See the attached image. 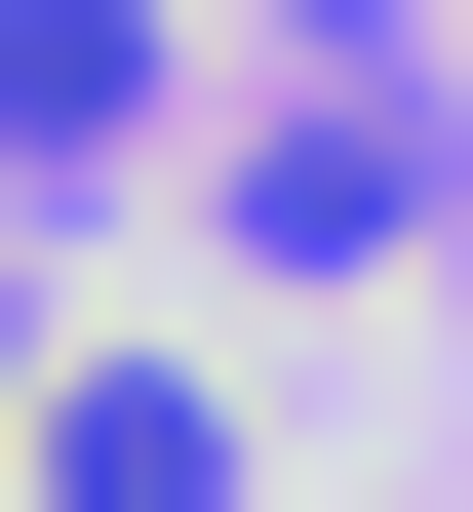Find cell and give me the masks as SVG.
Returning <instances> with one entry per match:
<instances>
[{"label":"cell","instance_id":"cell-2","mask_svg":"<svg viewBox=\"0 0 473 512\" xmlns=\"http://www.w3.org/2000/svg\"><path fill=\"white\" fill-rule=\"evenodd\" d=\"M40 512H237V394L198 355H40Z\"/></svg>","mask_w":473,"mask_h":512},{"label":"cell","instance_id":"cell-1","mask_svg":"<svg viewBox=\"0 0 473 512\" xmlns=\"http://www.w3.org/2000/svg\"><path fill=\"white\" fill-rule=\"evenodd\" d=\"M395 237H434V158H395V119H276V158H237V276H276V316H355Z\"/></svg>","mask_w":473,"mask_h":512}]
</instances>
